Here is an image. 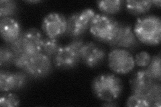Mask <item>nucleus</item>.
Here are the masks:
<instances>
[{"label": "nucleus", "instance_id": "393cba45", "mask_svg": "<svg viewBox=\"0 0 161 107\" xmlns=\"http://www.w3.org/2000/svg\"><path fill=\"white\" fill-rule=\"evenodd\" d=\"M29 56L25 53L24 51L15 53L13 65L19 69L23 70L26 65Z\"/></svg>", "mask_w": 161, "mask_h": 107}, {"label": "nucleus", "instance_id": "4be33fe9", "mask_svg": "<svg viewBox=\"0 0 161 107\" xmlns=\"http://www.w3.org/2000/svg\"><path fill=\"white\" fill-rule=\"evenodd\" d=\"M126 106L130 107H144L150 106V104L145 94L132 93L126 100Z\"/></svg>", "mask_w": 161, "mask_h": 107}, {"label": "nucleus", "instance_id": "ddd939ff", "mask_svg": "<svg viewBox=\"0 0 161 107\" xmlns=\"http://www.w3.org/2000/svg\"><path fill=\"white\" fill-rule=\"evenodd\" d=\"M155 81L147 69H140L131 76L129 82L132 93L145 94Z\"/></svg>", "mask_w": 161, "mask_h": 107}, {"label": "nucleus", "instance_id": "f8f14e48", "mask_svg": "<svg viewBox=\"0 0 161 107\" xmlns=\"http://www.w3.org/2000/svg\"><path fill=\"white\" fill-rule=\"evenodd\" d=\"M43 37L41 32L32 28L22 32L23 51L29 56L41 53Z\"/></svg>", "mask_w": 161, "mask_h": 107}, {"label": "nucleus", "instance_id": "9d476101", "mask_svg": "<svg viewBox=\"0 0 161 107\" xmlns=\"http://www.w3.org/2000/svg\"><path fill=\"white\" fill-rule=\"evenodd\" d=\"M28 76L23 72H10L3 69L0 71V90L2 93L18 90L26 87Z\"/></svg>", "mask_w": 161, "mask_h": 107}, {"label": "nucleus", "instance_id": "dca6fc26", "mask_svg": "<svg viewBox=\"0 0 161 107\" xmlns=\"http://www.w3.org/2000/svg\"><path fill=\"white\" fill-rule=\"evenodd\" d=\"M63 45L58 41V38L47 37L43 38L41 53L47 56L52 60L58 53L59 49Z\"/></svg>", "mask_w": 161, "mask_h": 107}, {"label": "nucleus", "instance_id": "39448f33", "mask_svg": "<svg viewBox=\"0 0 161 107\" xmlns=\"http://www.w3.org/2000/svg\"><path fill=\"white\" fill-rule=\"evenodd\" d=\"M95 13L93 9L86 8L73 13L67 18V31L65 35L73 39L80 38L89 28Z\"/></svg>", "mask_w": 161, "mask_h": 107}, {"label": "nucleus", "instance_id": "f257e3e1", "mask_svg": "<svg viewBox=\"0 0 161 107\" xmlns=\"http://www.w3.org/2000/svg\"><path fill=\"white\" fill-rule=\"evenodd\" d=\"M94 95L104 102H113L119 98L123 91V83L119 77L112 73H102L92 83Z\"/></svg>", "mask_w": 161, "mask_h": 107}, {"label": "nucleus", "instance_id": "5701e85b", "mask_svg": "<svg viewBox=\"0 0 161 107\" xmlns=\"http://www.w3.org/2000/svg\"><path fill=\"white\" fill-rule=\"evenodd\" d=\"M19 104V99L18 96L12 93H2L0 98V105L2 106L14 107Z\"/></svg>", "mask_w": 161, "mask_h": 107}, {"label": "nucleus", "instance_id": "6e6552de", "mask_svg": "<svg viewBox=\"0 0 161 107\" xmlns=\"http://www.w3.org/2000/svg\"><path fill=\"white\" fill-rule=\"evenodd\" d=\"M67 18L58 12H51L45 16L42 22V29L48 37L58 38L67 31Z\"/></svg>", "mask_w": 161, "mask_h": 107}, {"label": "nucleus", "instance_id": "a211bd4d", "mask_svg": "<svg viewBox=\"0 0 161 107\" xmlns=\"http://www.w3.org/2000/svg\"><path fill=\"white\" fill-rule=\"evenodd\" d=\"M145 95L150 102V106L160 107L161 106V85L160 82L155 81Z\"/></svg>", "mask_w": 161, "mask_h": 107}, {"label": "nucleus", "instance_id": "7ed1b4c3", "mask_svg": "<svg viewBox=\"0 0 161 107\" xmlns=\"http://www.w3.org/2000/svg\"><path fill=\"white\" fill-rule=\"evenodd\" d=\"M119 24L118 20L109 15L95 13L89 29L91 34L98 41L109 44L117 34Z\"/></svg>", "mask_w": 161, "mask_h": 107}, {"label": "nucleus", "instance_id": "f3484780", "mask_svg": "<svg viewBox=\"0 0 161 107\" xmlns=\"http://www.w3.org/2000/svg\"><path fill=\"white\" fill-rule=\"evenodd\" d=\"M124 2L122 0H102L97 2L98 8L104 14L112 15L119 12Z\"/></svg>", "mask_w": 161, "mask_h": 107}, {"label": "nucleus", "instance_id": "cd10ccee", "mask_svg": "<svg viewBox=\"0 0 161 107\" xmlns=\"http://www.w3.org/2000/svg\"><path fill=\"white\" fill-rule=\"evenodd\" d=\"M153 3V6H155L158 8L160 7V0H153V1H151Z\"/></svg>", "mask_w": 161, "mask_h": 107}, {"label": "nucleus", "instance_id": "1a4fd4ad", "mask_svg": "<svg viewBox=\"0 0 161 107\" xmlns=\"http://www.w3.org/2000/svg\"><path fill=\"white\" fill-rule=\"evenodd\" d=\"M106 52L99 44L93 42H85L80 49V61L89 68H95L103 63Z\"/></svg>", "mask_w": 161, "mask_h": 107}, {"label": "nucleus", "instance_id": "4468645a", "mask_svg": "<svg viewBox=\"0 0 161 107\" xmlns=\"http://www.w3.org/2000/svg\"><path fill=\"white\" fill-rule=\"evenodd\" d=\"M0 33L3 41L9 44L22 34L21 25L17 19L12 17L1 18Z\"/></svg>", "mask_w": 161, "mask_h": 107}, {"label": "nucleus", "instance_id": "6ab92c4d", "mask_svg": "<svg viewBox=\"0 0 161 107\" xmlns=\"http://www.w3.org/2000/svg\"><path fill=\"white\" fill-rule=\"evenodd\" d=\"M18 5L14 0H1L0 2V17L8 18L16 13Z\"/></svg>", "mask_w": 161, "mask_h": 107}, {"label": "nucleus", "instance_id": "f03ea898", "mask_svg": "<svg viewBox=\"0 0 161 107\" xmlns=\"http://www.w3.org/2000/svg\"><path fill=\"white\" fill-rule=\"evenodd\" d=\"M134 32L138 41L149 45H157L161 40V20L155 15L139 18L134 27Z\"/></svg>", "mask_w": 161, "mask_h": 107}, {"label": "nucleus", "instance_id": "0eeeda50", "mask_svg": "<svg viewBox=\"0 0 161 107\" xmlns=\"http://www.w3.org/2000/svg\"><path fill=\"white\" fill-rule=\"evenodd\" d=\"M108 60L110 69L118 74L129 73L136 65L132 54L123 48H113L108 54Z\"/></svg>", "mask_w": 161, "mask_h": 107}, {"label": "nucleus", "instance_id": "20e7f679", "mask_svg": "<svg viewBox=\"0 0 161 107\" xmlns=\"http://www.w3.org/2000/svg\"><path fill=\"white\" fill-rule=\"evenodd\" d=\"M85 42L80 38L73 39L69 44L62 45L53 60V64L60 70H70L77 67L80 62V49Z\"/></svg>", "mask_w": 161, "mask_h": 107}, {"label": "nucleus", "instance_id": "2eb2a0df", "mask_svg": "<svg viewBox=\"0 0 161 107\" xmlns=\"http://www.w3.org/2000/svg\"><path fill=\"white\" fill-rule=\"evenodd\" d=\"M127 11L134 16H140L147 13L153 6L150 0H127L125 2Z\"/></svg>", "mask_w": 161, "mask_h": 107}, {"label": "nucleus", "instance_id": "bb28decb", "mask_svg": "<svg viewBox=\"0 0 161 107\" xmlns=\"http://www.w3.org/2000/svg\"><path fill=\"white\" fill-rule=\"evenodd\" d=\"M118 104L115 103V101L113 102H105V103L102 104V106H115Z\"/></svg>", "mask_w": 161, "mask_h": 107}, {"label": "nucleus", "instance_id": "a878e982", "mask_svg": "<svg viewBox=\"0 0 161 107\" xmlns=\"http://www.w3.org/2000/svg\"><path fill=\"white\" fill-rule=\"evenodd\" d=\"M7 44L9 45V48L14 51V53L22 52V51H23V48H22V33L18 38H16V40H14V41H12V42H10V43Z\"/></svg>", "mask_w": 161, "mask_h": 107}, {"label": "nucleus", "instance_id": "9b49d317", "mask_svg": "<svg viewBox=\"0 0 161 107\" xmlns=\"http://www.w3.org/2000/svg\"><path fill=\"white\" fill-rule=\"evenodd\" d=\"M138 43V40L136 36L132 25L119 23L116 35L108 44L113 48H123L128 50L136 48Z\"/></svg>", "mask_w": 161, "mask_h": 107}, {"label": "nucleus", "instance_id": "c85d7f7f", "mask_svg": "<svg viewBox=\"0 0 161 107\" xmlns=\"http://www.w3.org/2000/svg\"><path fill=\"white\" fill-rule=\"evenodd\" d=\"M26 3H32V4H34V3H38L40 2H41V1H39V0H36V1H27L26 2Z\"/></svg>", "mask_w": 161, "mask_h": 107}, {"label": "nucleus", "instance_id": "b1692460", "mask_svg": "<svg viewBox=\"0 0 161 107\" xmlns=\"http://www.w3.org/2000/svg\"><path fill=\"white\" fill-rule=\"evenodd\" d=\"M151 56L148 52L142 51L140 52L134 57L135 64L140 66V67H147L151 60Z\"/></svg>", "mask_w": 161, "mask_h": 107}, {"label": "nucleus", "instance_id": "423d86ee", "mask_svg": "<svg viewBox=\"0 0 161 107\" xmlns=\"http://www.w3.org/2000/svg\"><path fill=\"white\" fill-rule=\"evenodd\" d=\"M53 66L51 59L39 53L28 57L23 71L30 78L42 79L52 72Z\"/></svg>", "mask_w": 161, "mask_h": 107}, {"label": "nucleus", "instance_id": "aec40b11", "mask_svg": "<svg viewBox=\"0 0 161 107\" xmlns=\"http://www.w3.org/2000/svg\"><path fill=\"white\" fill-rule=\"evenodd\" d=\"M160 54L154 56L151 58L149 64L147 66V71L154 80L160 82L161 72H160Z\"/></svg>", "mask_w": 161, "mask_h": 107}, {"label": "nucleus", "instance_id": "412c9836", "mask_svg": "<svg viewBox=\"0 0 161 107\" xmlns=\"http://www.w3.org/2000/svg\"><path fill=\"white\" fill-rule=\"evenodd\" d=\"M15 53L6 44L0 48V66L1 67H8L13 64Z\"/></svg>", "mask_w": 161, "mask_h": 107}]
</instances>
